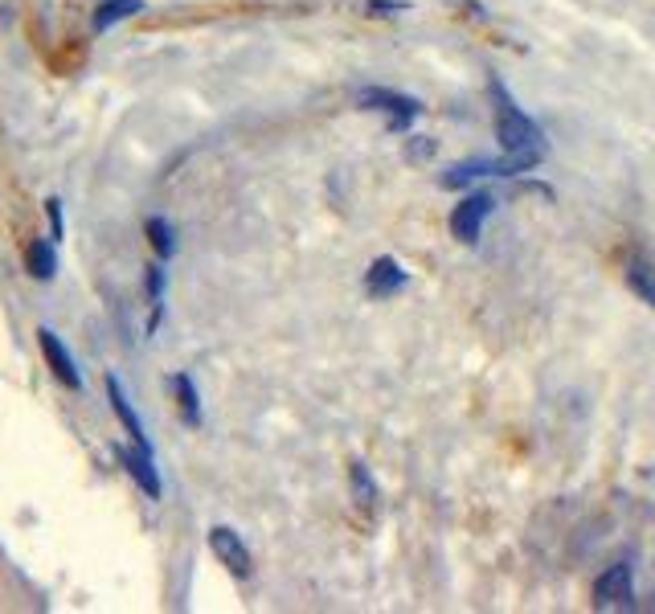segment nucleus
<instances>
[{
  "label": "nucleus",
  "mask_w": 655,
  "mask_h": 614,
  "mask_svg": "<svg viewBox=\"0 0 655 614\" xmlns=\"http://www.w3.org/2000/svg\"><path fill=\"white\" fill-rule=\"evenodd\" d=\"M492 103H496V136H500L504 152H512V156H545L541 127L512 103V95L500 82H492Z\"/></svg>",
  "instance_id": "obj_1"
},
{
  "label": "nucleus",
  "mask_w": 655,
  "mask_h": 614,
  "mask_svg": "<svg viewBox=\"0 0 655 614\" xmlns=\"http://www.w3.org/2000/svg\"><path fill=\"white\" fill-rule=\"evenodd\" d=\"M357 103H361V107H377V111H385L393 131H406V127L422 115V103H418V99L381 91V86H365V91H357Z\"/></svg>",
  "instance_id": "obj_2"
},
{
  "label": "nucleus",
  "mask_w": 655,
  "mask_h": 614,
  "mask_svg": "<svg viewBox=\"0 0 655 614\" xmlns=\"http://www.w3.org/2000/svg\"><path fill=\"white\" fill-rule=\"evenodd\" d=\"M492 209H496V197H492V193H471V197H463V201L455 205V213H451V234H455L459 242H475Z\"/></svg>",
  "instance_id": "obj_3"
},
{
  "label": "nucleus",
  "mask_w": 655,
  "mask_h": 614,
  "mask_svg": "<svg viewBox=\"0 0 655 614\" xmlns=\"http://www.w3.org/2000/svg\"><path fill=\"white\" fill-rule=\"evenodd\" d=\"M594 602L598 606H631L635 602V582H631V565H610L606 574L594 582Z\"/></svg>",
  "instance_id": "obj_4"
},
{
  "label": "nucleus",
  "mask_w": 655,
  "mask_h": 614,
  "mask_svg": "<svg viewBox=\"0 0 655 614\" xmlns=\"http://www.w3.org/2000/svg\"><path fill=\"white\" fill-rule=\"evenodd\" d=\"M209 549H213L217 561H222V565L230 569V574L250 578V549L238 541L234 529H213V533H209Z\"/></svg>",
  "instance_id": "obj_5"
},
{
  "label": "nucleus",
  "mask_w": 655,
  "mask_h": 614,
  "mask_svg": "<svg viewBox=\"0 0 655 614\" xmlns=\"http://www.w3.org/2000/svg\"><path fill=\"white\" fill-rule=\"evenodd\" d=\"M402 287H406V271H402L393 258H377L373 267H369V275H365V291H369L373 299H385V295L402 291Z\"/></svg>",
  "instance_id": "obj_6"
},
{
  "label": "nucleus",
  "mask_w": 655,
  "mask_h": 614,
  "mask_svg": "<svg viewBox=\"0 0 655 614\" xmlns=\"http://www.w3.org/2000/svg\"><path fill=\"white\" fill-rule=\"evenodd\" d=\"M41 353H46V361H50V369H54V377L62 381V385H70V389H78L82 385V377H78V369H74V361H70V353L58 344V336L54 332H41Z\"/></svg>",
  "instance_id": "obj_7"
},
{
  "label": "nucleus",
  "mask_w": 655,
  "mask_h": 614,
  "mask_svg": "<svg viewBox=\"0 0 655 614\" xmlns=\"http://www.w3.org/2000/svg\"><path fill=\"white\" fill-rule=\"evenodd\" d=\"M107 393H111V410L119 414V422L127 426V434L136 438V447H144V451H152L148 447V438H144V426H140V418H136V410L127 406V398H123V389H119V381L115 377H107Z\"/></svg>",
  "instance_id": "obj_8"
},
{
  "label": "nucleus",
  "mask_w": 655,
  "mask_h": 614,
  "mask_svg": "<svg viewBox=\"0 0 655 614\" xmlns=\"http://www.w3.org/2000/svg\"><path fill=\"white\" fill-rule=\"evenodd\" d=\"M123 463H127L131 475H136V484L156 500V496H160V475H156V467H152V451H144V447H140V451H127Z\"/></svg>",
  "instance_id": "obj_9"
},
{
  "label": "nucleus",
  "mask_w": 655,
  "mask_h": 614,
  "mask_svg": "<svg viewBox=\"0 0 655 614\" xmlns=\"http://www.w3.org/2000/svg\"><path fill=\"white\" fill-rule=\"evenodd\" d=\"M627 287H631L647 307H655V271L647 267L643 258H631V262H627Z\"/></svg>",
  "instance_id": "obj_10"
},
{
  "label": "nucleus",
  "mask_w": 655,
  "mask_h": 614,
  "mask_svg": "<svg viewBox=\"0 0 655 614\" xmlns=\"http://www.w3.org/2000/svg\"><path fill=\"white\" fill-rule=\"evenodd\" d=\"M136 9H140V0H103V5H99V13H95V29L103 33V29H111L115 21L131 17Z\"/></svg>",
  "instance_id": "obj_11"
},
{
  "label": "nucleus",
  "mask_w": 655,
  "mask_h": 614,
  "mask_svg": "<svg viewBox=\"0 0 655 614\" xmlns=\"http://www.w3.org/2000/svg\"><path fill=\"white\" fill-rule=\"evenodd\" d=\"M353 496H357V504L361 508H373V500H377V484H373V475H369V467L365 463H353Z\"/></svg>",
  "instance_id": "obj_12"
},
{
  "label": "nucleus",
  "mask_w": 655,
  "mask_h": 614,
  "mask_svg": "<svg viewBox=\"0 0 655 614\" xmlns=\"http://www.w3.org/2000/svg\"><path fill=\"white\" fill-rule=\"evenodd\" d=\"M29 271L37 279H50L54 275V250H50V242H33L29 246Z\"/></svg>",
  "instance_id": "obj_13"
},
{
  "label": "nucleus",
  "mask_w": 655,
  "mask_h": 614,
  "mask_svg": "<svg viewBox=\"0 0 655 614\" xmlns=\"http://www.w3.org/2000/svg\"><path fill=\"white\" fill-rule=\"evenodd\" d=\"M172 385H177V393H181V410H185V418H189V422H201V410H197V389H193V381L181 373V377L172 381Z\"/></svg>",
  "instance_id": "obj_14"
},
{
  "label": "nucleus",
  "mask_w": 655,
  "mask_h": 614,
  "mask_svg": "<svg viewBox=\"0 0 655 614\" xmlns=\"http://www.w3.org/2000/svg\"><path fill=\"white\" fill-rule=\"evenodd\" d=\"M148 238H152V246H156V254H172V226L164 222V217H152L148 222Z\"/></svg>",
  "instance_id": "obj_15"
},
{
  "label": "nucleus",
  "mask_w": 655,
  "mask_h": 614,
  "mask_svg": "<svg viewBox=\"0 0 655 614\" xmlns=\"http://www.w3.org/2000/svg\"><path fill=\"white\" fill-rule=\"evenodd\" d=\"M402 9H406L402 0H369V5H365L369 17H398Z\"/></svg>",
  "instance_id": "obj_16"
},
{
  "label": "nucleus",
  "mask_w": 655,
  "mask_h": 614,
  "mask_svg": "<svg viewBox=\"0 0 655 614\" xmlns=\"http://www.w3.org/2000/svg\"><path fill=\"white\" fill-rule=\"evenodd\" d=\"M430 152H434V140H422V136H418V140L410 144V160H426Z\"/></svg>",
  "instance_id": "obj_17"
}]
</instances>
